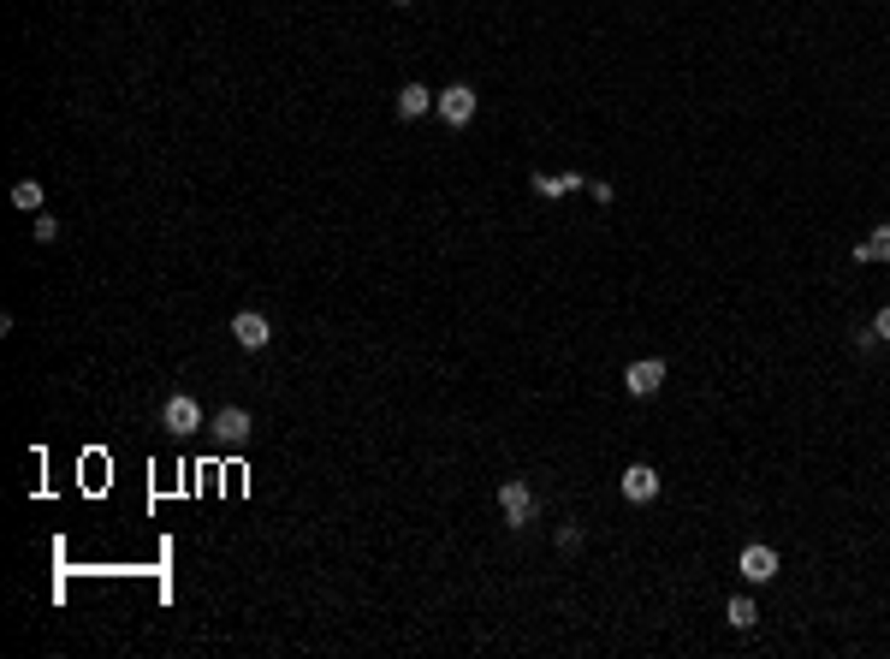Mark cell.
<instances>
[{
	"label": "cell",
	"instance_id": "cell-7",
	"mask_svg": "<svg viewBox=\"0 0 890 659\" xmlns=\"http://www.w3.org/2000/svg\"><path fill=\"white\" fill-rule=\"evenodd\" d=\"M232 339H238L243 351H261V344L273 339V327H268L261 309H243V316H232Z\"/></svg>",
	"mask_w": 890,
	"mask_h": 659
},
{
	"label": "cell",
	"instance_id": "cell-9",
	"mask_svg": "<svg viewBox=\"0 0 890 659\" xmlns=\"http://www.w3.org/2000/svg\"><path fill=\"white\" fill-rule=\"evenodd\" d=\"M434 89H422V84H404V89H398V119H422L427 114V107H434Z\"/></svg>",
	"mask_w": 890,
	"mask_h": 659
},
{
	"label": "cell",
	"instance_id": "cell-15",
	"mask_svg": "<svg viewBox=\"0 0 890 659\" xmlns=\"http://www.w3.org/2000/svg\"><path fill=\"white\" fill-rule=\"evenodd\" d=\"M873 333H878V339H890V303H885V309H878V321H873Z\"/></svg>",
	"mask_w": 890,
	"mask_h": 659
},
{
	"label": "cell",
	"instance_id": "cell-10",
	"mask_svg": "<svg viewBox=\"0 0 890 659\" xmlns=\"http://www.w3.org/2000/svg\"><path fill=\"white\" fill-rule=\"evenodd\" d=\"M855 261H890V226H873L861 238V244H855Z\"/></svg>",
	"mask_w": 890,
	"mask_h": 659
},
{
	"label": "cell",
	"instance_id": "cell-3",
	"mask_svg": "<svg viewBox=\"0 0 890 659\" xmlns=\"http://www.w3.org/2000/svg\"><path fill=\"white\" fill-rule=\"evenodd\" d=\"M439 119H445V125H469V119H475V89L469 84H452V89H439Z\"/></svg>",
	"mask_w": 890,
	"mask_h": 659
},
{
	"label": "cell",
	"instance_id": "cell-13",
	"mask_svg": "<svg viewBox=\"0 0 890 659\" xmlns=\"http://www.w3.org/2000/svg\"><path fill=\"white\" fill-rule=\"evenodd\" d=\"M754 618H760V612H754V600H748V594H736V600H730V624H736V630H754Z\"/></svg>",
	"mask_w": 890,
	"mask_h": 659
},
{
	"label": "cell",
	"instance_id": "cell-14",
	"mask_svg": "<svg viewBox=\"0 0 890 659\" xmlns=\"http://www.w3.org/2000/svg\"><path fill=\"white\" fill-rule=\"evenodd\" d=\"M60 238V220H48V215H36V244H54Z\"/></svg>",
	"mask_w": 890,
	"mask_h": 659
},
{
	"label": "cell",
	"instance_id": "cell-4",
	"mask_svg": "<svg viewBox=\"0 0 890 659\" xmlns=\"http://www.w3.org/2000/svg\"><path fill=\"white\" fill-rule=\"evenodd\" d=\"M623 387H629V398H653V392L665 387V362H659V357H641V362H629V374H623Z\"/></svg>",
	"mask_w": 890,
	"mask_h": 659
},
{
	"label": "cell",
	"instance_id": "cell-16",
	"mask_svg": "<svg viewBox=\"0 0 890 659\" xmlns=\"http://www.w3.org/2000/svg\"><path fill=\"white\" fill-rule=\"evenodd\" d=\"M398 6H410V0H398Z\"/></svg>",
	"mask_w": 890,
	"mask_h": 659
},
{
	"label": "cell",
	"instance_id": "cell-6",
	"mask_svg": "<svg viewBox=\"0 0 890 659\" xmlns=\"http://www.w3.org/2000/svg\"><path fill=\"white\" fill-rule=\"evenodd\" d=\"M214 434H220V445H232V452L250 445V410H243V404H226V410L214 416Z\"/></svg>",
	"mask_w": 890,
	"mask_h": 659
},
{
	"label": "cell",
	"instance_id": "cell-1",
	"mask_svg": "<svg viewBox=\"0 0 890 659\" xmlns=\"http://www.w3.org/2000/svg\"><path fill=\"white\" fill-rule=\"evenodd\" d=\"M499 511H505V523H510V529L535 523V488H528L523 475H510L505 488H499Z\"/></svg>",
	"mask_w": 890,
	"mask_h": 659
},
{
	"label": "cell",
	"instance_id": "cell-5",
	"mask_svg": "<svg viewBox=\"0 0 890 659\" xmlns=\"http://www.w3.org/2000/svg\"><path fill=\"white\" fill-rule=\"evenodd\" d=\"M623 499L629 505H653L659 499V475H653V463H629V470H623Z\"/></svg>",
	"mask_w": 890,
	"mask_h": 659
},
{
	"label": "cell",
	"instance_id": "cell-2",
	"mask_svg": "<svg viewBox=\"0 0 890 659\" xmlns=\"http://www.w3.org/2000/svg\"><path fill=\"white\" fill-rule=\"evenodd\" d=\"M161 428L179 434V440H184V434H197L202 428V404L190 398V392H172V398L161 404Z\"/></svg>",
	"mask_w": 890,
	"mask_h": 659
},
{
	"label": "cell",
	"instance_id": "cell-12",
	"mask_svg": "<svg viewBox=\"0 0 890 659\" xmlns=\"http://www.w3.org/2000/svg\"><path fill=\"white\" fill-rule=\"evenodd\" d=\"M13 208L36 215V208H42V185H36V178H18V185H13Z\"/></svg>",
	"mask_w": 890,
	"mask_h": 659
},
{
	"label": "cell",
	"instance_id": "cell-11",
	"mask_svg": "<svg viewBox=\"0 0 890 659\" xmlns=\"http://www.w3.org/2000/svg\"><path fill=\"white\" fill-rule=\"evenodd\" d=\"M535 190L546 202H558V197H570V190H582V172H558V178H546V172H535Z\"/></svg>",
	"mask_w": 890,
	"mask_h": 659
},
{
	"label": "cell",
	"instance_id": "cell-8",
	"mask_svg": "<svg viewBox=\"0 0 890 659\" xmlns=\"http://www.w3.org/2000/svg\"><path fill=\"white\" fill-rule=\"evenodd\" d=\"M736 571L748 576V582H772V576H777V553H772V546H742Z\"/></svg>",
	"mask_w": 890,
	"mask_h": 659
}]
</instances>
